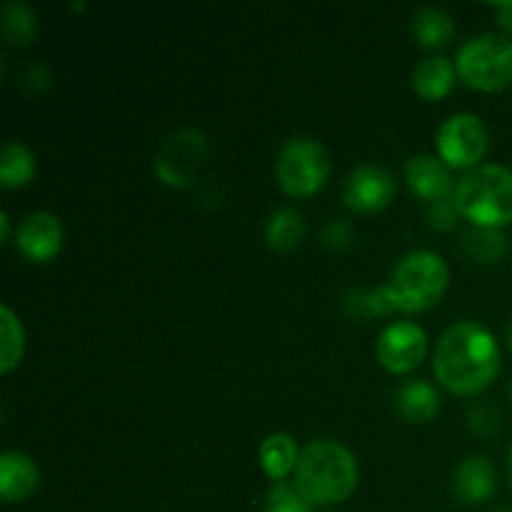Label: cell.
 I'll return each mask as SVG.
<instances>
[{
	"label": "cell",
	"instance_id": "6da1fadb",
	"mask_svg": "<svg viewBox=\"0 0 512 512\" xmlns=\"http://www.w3.org/2000/svg\"><path fill=\"white\" fill-rule=\"evenodd\" d=\"M433 370L455 395H475L500 373V348L478 323H453L435 345Z\"/></svg>",
	"mask_w": 512,
	"mask_h": 512
},
{
	"label": "cell",
	"instance_id": "7a4b0ae2",
	"mask_svg": "<svg viewBox=\"0 0 512 512\" xmlns=\"http://www.w3.org/2000/svg\"><path fill=\"white\" fill-rule=\"evenodd\" d=\"M295 483L310 503H343L358 485V463L353 453L335 440H310L300 450Z\"/></svg>",
	"mask_w": 512,
	"mask_h": 512
},
{
	"label": "cell",
	"instance_id": "3957f363",
	"mask_svg": "<svg viewBox=\"0 0 512 512\" xmlns=\"http://www.w3.org/2000/svg\"><path fill=\"white\" fill-rule=\"evenodd\" d=\"M460 215L475 228H503L512 223V170L505 165H478L455 185Z\"/></svg>",
	"mask_w": 512,
	"mask_h": 512
},
{
	"label": "cell",
	"instance_id": "277c9868",
	"mask_svg": "<svg viewBox=\"0 0 512 512\" xmlns=\"http://www.w3.org/2000/svg\"><path fill=\"white\" fill-rule=\"evenodd\" d=\"M448 280L450 270L438 253L415 250L395 263L385 288H388L395 308L415 313V310L433 308L443 298Z\"/></svg>",
	"mask_w": 512,
	"mask_h": 512
},
{
	"label": "cell",
	"instance_id": "5b68a950",
	"mask_svg": "<svg viewBox=\"0 0 512 512\" xmlns=\"http://www.w3.org/2000/svg\"><path fill=\"white\" fill-rule=\"evenodd\" d=\"M458 73L468 85L498 90L512 83V40L500 33L470 38L458 50Z\"/></svg>",
	"mask_w": 512,
	"mask_h": 512
},
{
	"label": "cell",
	"instance_id": "8992f818",
	"mask_svg": "<svg viewBox=\"0 0 512 512\" xmlns=\"http://www.w3.org/2000/svg\"><path fill=\"white\" fill-rule=\"evenodd\" d=\"M280 188L295 198L313 195L325 185L330 175V155L315 138L300 135L290 138L280 148L278 163H275Z\"/></svg>",
	"mask_w": 512,
	"mask_h": 512
},
{
	"label": "cell",
	"instance_id": "52a82bcc",
	"mask_svg": "<svg viewBox=\"0 0 512 512\" xmlns=\"http://www.w3.org/2000/svg\"><path fill=\"white\" fill-rule=\"evenodd\" d=\"M208 158V138L200 130H175L155 155V175L173 188H185L195 180Z\"/></svg>",
	"mask_w": 512,
	"mask_h": 512
},
{
	"label": "cell",
	"instance_id": "ba28073f",
	"mask_svg": "<svg viewBox=\"0 0 512 512\" xmlns=\"http://www.w3.org/2000/svg\"><path fill=\"white\" fill-rule=\"evenodd\" d=\"M435 143L450 168H470L488 153V128L475 113H455L440 125Z\"/></svg>",
	"mask_w": 512,
	"mask_h": 512
},
{
	"label": "cell",
	"instance_id": "9c48e42d",
	"mask_svg": "<svg viewBox=\"0 0 512 512\" xmlns=\"http://www.w3.org/2000/svg\"><path fill=\"white\" fill-rule=\"evenodd\" d=\"M425 350H428L425 330L408 320L388 325L378 335V345H375L380 365L388 368L390 373H408V370L418 368L425 358Z\"/></svg>",
	"mask_w": 512,
	"mask_h": 512
},
{
	"label": "cell",
	"instance_id": "30bf717a",
	"mask_svg": "<svg viewBox=\"0 0 512 512\" xmlns=\"http://www.w3.org/2000/svg\"><path fill=\"white\" fill-rule=\"evenodd\" d=\"M395 195V178L380 165H358L345 180V205L358 213H375L390 205Z\"/></svg>",
	"mask_w": 512,
	"mask_h": 512
},
{
	"label": "cell",
	"instance_id": "8fae6325",
	"mask_svg": "<svg viewBox=\"0 0 512 512\" xmlns=\"http://www.w3.org/2000/svg\"><path fill=\"white\" fill-rule=\"evenodd\" d=\"M63 245V225L53 213L35 210L20 223L18 228V250L25 258L43 263L50 260Z\"/></svg>",
	"mask_w": 512,
	"mask_h": 512
},
{
	"label": "cell",
	"instance_id": "7c38bea8",
	"mask_svg": "<svg viewBox=\"0 0 512 512\" xmlns=\"http://www.w3.org/2000/svg\"><path fill=\"white\" fill-rule=\"evenodd\" d=\"M405 178L413 193L423 200H440L448 198L453 190V175L450 165L440 155L418 153L405 163Z\"/></svg>",
	"mask_w": 512,
	"mask_h": 512
},
{
	"label": "cell",
	"instance_id": "4fadbf2b",
	"mask_svg": "<svg viewBox=\"0 0 512 512\" xmlns=\"http://www.w3.org/2000/svg\"><path fill=\"white\" fill-rule=\"evenodd\" d=\"M495 468L485 455H473L455 468L453 495L465 505H478L493 498Z\"/></svg>",
	"mask_w": 512,
	"mask_h": 512
},
{
	"label": "cell",
	"instance_id": "5bb4252c",
	"mask_svg": "<svg viewBox=\"0 0 512 512\" xmlns=\"http://www.w3.org/2000/svg\"><path fill=\"white\" fill-rule=\"evenodd\" d=\"M38 483V468L28 455L15 453V450L0 455V495H3V500L20 503L35 493Z\"/></svg>",
	"mask_w": 512,
	"mask_h": 512
},
{
	"label": "cell",
	"instance_id": "9a60e30c",
	"mask_svg": "<svg viewBox=\"0 0 512 512\" xmlns=\"http://www.w3.org/2000/svg\"><path fill=\"white\" fill-rule=\"evenodd\" d=\"M393 403L400 418H405L408 423H428L440 410L438 390L418 378L400 383L393 393Z\"/></svg>",
	"mask_w": 512,
	"mask_h": 512
},
{
	"label": "cell",
	"instance_id": "2e32d148",
	"mask_svg": "<svg viewBox=\"0 0 512 512\" xmlns=\"http://www.w3.org/2000/svg\"><path fill=\"white\" fill-rule=\"evenodd\" d=\"M455 83V68L445 55H430L413 70V88L420 98H443Z\"/></svg>",
	"mask_w": 512,
	"mask_h": 512
},
{
	"label": "cell",
	"instance_id": "e0dca14e",
	"mask_svg": "<svg viewBox=\"0 0 512 512\" xmlns=\"http://www.w3.org/2000/svg\"><path fill=\"white\" fill-rule=\"evenodd\" d=\"M300 450L293 435L273 433L260 445V465L273 480H283L293 468H298Z\"/></svg>",
	"mask_w": 512,
	"mask_h": 512
},
{
	"label": "cell",
	"instance_id": "ac0fdd59",
	"mask_svg": "<svg viewBox=\"0 0 512 512\" xmlns=\"http://www.w3.org/2000/svg\"><path fill=\"white\" fill-rule=\"evenodd\" d=\"M305 238V218L293 208H280L265 223V240L278 253H290Z\"/></svg>",
	"mask_w": 512,
	"mask_h": 512
},
{
	"label": "cell",
	"instance_id": "d6986e66",
	"mask_svg": "<svg viewBox=\"0 0 512 512\" xmlns=\"http://www.w3.org/2000/svg\"><path fill=\"white\" fill-rule=\"evenodd\" d=\"M413 28L415 40L425 48H438V45H445L453 40L455 35V23L450 18L448 10L435 8V5H428V8H420L418 13L413 15Z\"/></svg>",
	"mask_w": 512,
	"mask_h": 512
},
{
	"label": "cell",
	"instance_id": "ffe728a7",
	"mask_svg": "<svg viewBox=\"0 0 512 512\" xmlns=\"http://www.w3.org/2000/svg\"><path fill=\"white\" fill-rule=\"evenodd\" d=\"M35 175V158L23 143L8 140L0 150V183L5 188H20Z\"/></svg>",
	"mask_w": 512,
	"mask_h": 512
},
{
	"label": "cell",
	"instance_id": "44dd1931",
	"mask_svg": "<svg viewBox=\"0 0 512 512\" xmlns=\"http://www.w3.org/2000/svg\"><path fill=\"white\" fill-rule=\"evenodd\" d=\"M508 235L500 228H473L465 233L463 248L478 263H498L508 253Z\"/></svg>",
	"mask_w": 512,
	"mask_h": 512
},
{
	"label": "cell",
	"instance_id": "7402d4cb",
	"mask_svg": "<svg viewBox=\"0 0 512 512\" xmlns=\"http://www.w3.org/2000/svg\"><path fill=\"white\" fill-rule=\"evenodd\" d=\"M3 33L5 38L13 45H25L35 38V30H38V20H35L33 8L28 3H20V0H13V3L3 5Z\"/></svg>",
	"mask_w": 512,
	"mask_h": 512
},
{
	"label": "cell",
	"instance_id": "603a6c76",
	"mask_svg": "<svg viewBox=\"0 0 512 512\" xmlns=\"http://www.w3.org/2000/svg\"><path fill=\"white\" fill-rule=\"evenodd\" d=\"M0 333H3V348H0V370L3 373H10L15 365L23 358L25 348V333L20 320L15 318L13 310L8 305L0 308Z\"/></svg>",
	"mask_w": 512,
	"mask_h": 512
},
{
	"label": "cell",
	"instance_id": "cb8c5ba5",
	"mask_svg": "<svg viewBox=\"0 0 512 512\" xmlns=\"http://www.w3.org/2000/svg\"><path fill=\"white\" fill-rule=\"evenodd\" d=\"M265 512H310V500L298 483H283L280 480L268 495Z\"/></svg>",
	"mask_w": 512,
	"mask_h": 512
},
{
	"label": "cell",
	"instance_id": "d4e9b609",
	"mask_svg": "<svg viewBox=\"0 0 512 512\" xmlns=\"http://www.w3.org/2000/svg\"><path fill=\"white\" fill-rule=\"evenodd\" d=\"M393 310H398L395 308V303H393V298H390V293H388V288H375V290H368V293H365V290H360L358 293V308L353 310L355 315H388V313H393Z\"/></svg>",
	"mask_w": 512,
	"mask_h": 512
},
{
	"label": "cell",
	"instance_id": "484cf974",
	"mask_svg": "<svg viewBox=\"0 0 512 512\" xmlns=\"http://www.w3.org/2000/svg\"><path fill=\"white\" fill-rule=\"evenodd\" d=\"M458 203H455V195H448V198L433 200L428 208V223L430 228L435 230H450L458 220Z\"/></svg>",
	"mask_w": 512,
	"mask_h": 512
},
{
	"label": "cell",
	"instance_id": "4316f807",
	"mask_svg": "<svg viewBox=\"0 0 512 512\" xmlns=\"http://www.w3.org/2000/svg\"><path fill=\"white\" fill-rule=\"evenodd\" d=\"M470 428L480 435L495 433V430L500 428L498 410H495L493 405H485V403L475 405V408L470 410Z\"/></svg>",
	"mask_w": 512,
	"mask_h": 512
},
{
	"label": "cell",
	"instance_id": "83f0119b",
	"mask_svg": "<svg viewBox=\"0 0 512 512\" xmlns=\"http://www.w3.org/2000/svg\"><path fill=\"white\" fill-rule=\"evenodd\" d=\"M353 240V228H350L345 220H333V223L325 228V243L330 248H345V245Z\"/></svg>",
	"mask_w": 512,
	"mask_h": 512
},
{
	"label": "cell",
	"instance_id": "f1b7e54d",
	"mask_svg": "<svg viewBox=\"0 0 512 512\" xmlns=\"http://www.w3.org/2000/svg\"><path fill=\"white\" fill-rule=\"evenodd\" d=\"M495 13H498V23L503 25L508 33H512V0L510 3H500L498 8H495Z\"/></svg>",
	"mask_w": 512,
	"mask_h": 512
},
{
	"label": "cell",
	"instance_id": "f546056e",
	"mask_svg": "<svg viewBox=\"0 0 512 512\" xmlns=\"http://www.w3.org/2000/svg\"><path fill=\"white\" fill-rule=\"evenodd\" d=\"M8 233H10V218L8 213L0 215V240H8Z\"/></svg>",
	"mask_w": 512,
	"mask_h": 512
},
{
	"label": "cell",
	"instance_id": "4dcf8cb0",
	"mask_svg": "<svg viewBox=\"0 0 512 512\" xmlns=\"http://www.w3.org/2000/svg\"><path fill=\"white\" fill-rule=\"evenodd\" d=\"M510 463H508V473H510V485H512V445H510Z\"/></svg>",
	"mask_w": 512,
	"mask_h": 512
},
{
	"label": "cell",
	"instance_id": "1f68e13d",
	"mask_svg": "<svg viewBox=\"0 0 512 512\" xmlns=\"http://www.w3.org/2000/svg\"><path fill=\"white\" fill-rule=\"evenodd\" d=\"M508 340H510V348H512V320H510V330H508Z\"/></svg>",
	"mask_w": 512,
	"mask_h": 512
},
{
	"label": "cell",
	"instance_id": "d6a6232c",
	"mask_svg": "<svg viewBox=\"0 0 512 512\" xmlns=\"http://www.w3.org/2000/svg\"><path fill=\"white\" fill-rule=\"evenodd\" d=\"M508 393H510V398H512V383H510V388H508Z\"/></svg>",
	"mask_w": 512,
	"mask_h": 512
},
{
	"label": "cell",
	"instance_id": "836d02e7",
	"mask_svg": "<svg viewBox=\"0 0 512 512\" xmlns=\"http://www.w3.org/2000/svg\"><path fill=\"white\" fill-rule=\"evenodd\" d=\"M498 512H512V510H498Z\"/></svg>",
	"mask_w": 512,
	"mask_h": 512
}]
</instances>
